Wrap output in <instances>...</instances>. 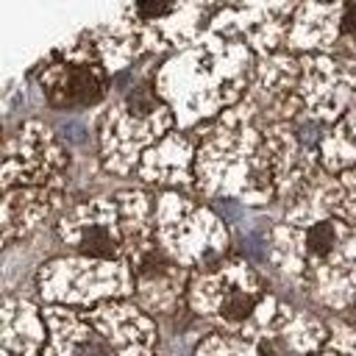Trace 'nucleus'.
Segmentation results:
<instances>
[{"label": "nucleus", "mask_w": 356, "mask_h": 356, "mask_svg": "<svg viewBox=\"0 0 356 356\" xmlns=\"http://www.w3.org/2000/svg\"><path fill=\"white\" fill-rule=\"evenodd\" d=\"M61 200V189L53 186H17L3 189V242L33 231Z\"/></svg>", "instance_id": "1a4fd4ad"}, {"label": "nucleus", "mask_w": 356, "mask_h": 356, "mask_svg": "<svg viewBox=\"0 0 356 356\" xmlns=\"http://www.w3.org/2000/svg\"><path fill=\"white\" fill-rule=\"evenodd\" d=\"M153 228L156 217L147 195L142 192H122L117 197L81 203L58 222L61 239L83 259H131L134 264L156 250Z\"/></svg>", "instance_id": "f03ea898"}, {"label": "nucleus", "mask_w": 356, "mask_h": 356, "mask_svg": "<svg viewBox=\"0 0 356 356\" xmlns=\"http://www.w3.org/2000/svg\"><path fill=\"white\" fill-rule=\"evenodd\" d=\"M192 147L184 136L167 134L142 156V175L156 184H189Z\"/></svg>", "instance_id": "9b49d317"}, {"label": "nucleus", "mask_w": 356, "mask_h": 356, "mask_svg": "<svg viewBox=\"0 0 356 356\" xmlns=\"http://www.w3.org/2000/svg\"><path fill=\"white\" fill-rule=\"evenodd\" d=\"M275 245L289 253L300 278L331 306L356 295V225L345 217L289 222L275 231Z\"/></svg>", "instance_id": "7ed1b4c3"}, {"label": "nucleus", "mask_w": 356, "mask_h": 356, "mask_svg": "<svg viewBox=\"0 0 356 356\" xmlns=\"http://www.w3.org/2000/svg\"><path fill=\"white\" fill-rule=\"evenodd\" d=\"M356 97V72L325 53L300 56V100L314 122H334Z\"/></svg>", "instance_id": "0eeeda50"}, {"label": "nucleus", "mask_w": 356, "mask_h": 356, "mask_svg": "<svg viewBox=\"0 0 356 356\" xmlns=\"http://www.w3.org/2000/svg\"><path fill=\"white\" fill-rule=\"evenodd\" d=\"M195 292H200L203 298H211L209 312H214L225 325H234V328L245 325L264 303V292L256 273L239 261L225 267L220 264L217 273L203 275L195 284Z\"/></svg>", "instance_id": "6e6552de"}, {"label": "nucleus", "mask_w": 356, "mask_h": 356, "mask_svg": "<svg viewBox=\"0 0 356 356\" xmlns=\"http://www.w3.org/2000/svg\"><path fill=\"white\" fill-rule=\"evenodd\" d=\"M134 267H136V289L142 300L159 312H167L184 289V273L178 270V264L150 250Z\"/></svg>", "instance_id": "9d476101"}, {"label": "nucleus", "mask_w": 356, "mask_h": 356, "mask_svg": "<svg viewBox=\"0 0 356 356\" xmlns=\"http://www.w3.org/2000/svg\"><path fill=\"white\" fill-rule=\"evenodd\" d=\"M248 108L228 111L195 153V178L209 195H239L248 200H270L278 195L264 128Z\"/></svg>", "instance_id": "f257e3e1"}, {"label": "nucleus", "mask_w": 356, "mask_h": 356, "mask_svg": "<svg viewBox=\"0 0 356 356\" xmlns=\"http://www.w3.org/2000/svg\"><path fill=\"white\" fill-rule=\"evenodd\" d=\"M67 153L42 122H25L6 139L3 150V189L53 186L64 184Z\"/></svg>", "instance_id": "423d86ee"}, {"label": "nucleus", "mask_w": 356, "mask_h": 356, "mask_svg": "<svg viewBox=\"0 0 356 356\" xmlns=\"http://www.w3.org/2000/svg\"><path fill=\"white\" fill-rule=\"evenodd\" d=\"M42 92L56 108H78L97 103L108 89L103 56L92 33L53 53L39 75Z\"/></svg>", "instance_id": "39448f33"}, {"label": "nucleus", "mask_w": 356, "mask_h": 356, "mask_svg": "<svg viewBox=\"0 0 356 356\" xmlns=\"http://www.w3.org/2000/svg\"><path fill=\"white\" fill-rule=\"evenodd\" d=\"M172 111L150 83L131 89L103 125V161L114 172H128L147 147L167 136Z\"/></svg>", "instance_id": "20e7f679"}]
</instances>
